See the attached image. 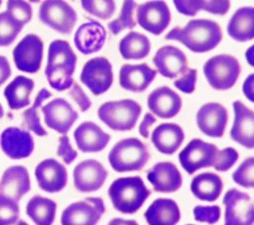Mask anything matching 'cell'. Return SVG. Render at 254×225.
<instances>
[{
  "mask_svg": "<svg viewBox=\"0 0 254 225\" xmlns=\"http://www.w3.org/2000/svg\"><path fill=\"white\" fill-rule=\"evenodd\" d=\"M165 39L181 42L193 53H206L219 45L222 40V31L215 21L193 19L184 27L172 29Z\"/></svg>",
  "mask_w": 254,
  "mask_h": 225,
  "instance_id": "obj_1",
  "label": "cell"
},
{
  "mask_svg": "<svg viewBox=\"0 0 254 225\" xmlns=\"http://www.w3.org/2000/svg\"><path fill=\"white\" fill-rule=\"evenodd\" d=\"M76 59L77 56L68 42L55 40L50 44L45 74L53 89L64 91L71 87Z\"/></svg>",
  "mask_w": 254,
  "mask_h": 225,
  "instance_id": "obj_2",
  "label": "cell"
},
{
  "mask_svg": "<svg viewBox=\"0 0 254 225\" xmlns=\"http://www.w3.org/2000/svg\"><path fill=\"white\" fill-rule=\"evenodd\" d=\"M108 195L117 211L133 214L142 207L151 195V190L145 185L141 176H126L119 177L110 184Z\"/></svg>",
  "mask_w": 254,
  "mask_h": 225,
  "instance_id": "obj_3",
  "label": "cell"
},
{
  "mask_svg": "<svg viewBox=\"0 0 254 225\" xmlns=\"http://www.w3.org/2000/svg\"><path fill=\"white\" fill-rule=\"evenodd\" d=\"M150 160L147 146L137 138H126L117 142L108 154V162L117 172L141 170Z\"/></svg>",
  "mask_w": 254,
  "mask_h": 225,
  "instance_id": "obj_4",
  "label": "cell"
},
{
  "mask_svg": "<svg viewBox=\"0 0 254 225\" xmlns=\"http://www.w3.org/2000/svg\"><path fill=\"white\" fill-rule=\"evenodd\" d=\"M142 112L141 105L132 99L108 101L97 111L99 119L114 131L132 130Z\"/></svg>",
  "mask_w": 254,
  "mask_h": 225,
  "instance_id": "obj_5",
  "label": "cell"
},
{
  "mask_svg": "<svg viewBox=\"0 0 254 225\" xmlns=\"http://www.w3.org/2000/svg\"><path fill=\"white\" fill-rule=\"evenodd\" d=\"M240 71L238 59L226 54L210 57L203 65V73L207 82L216 90L230 89L236 83Z\"/></svg>",
  "mask_w": 254,
  "mask_h": 225,
  "instance_id": "obj_6",
  "label": "cell"
},
{
  "mask_svg": "<svg viewBox=\"0 0 254 225\" xmlns=\"http://www.w3.org/2000/svg\"><path fill=\"white\" fill-rule=\"evenodd\" d=\"M218 148L211 143L204 142L200 139H192L179 154V160L183 169L192 174L196 170L204 168L214 167Z\"/></svg>",
  "mask_w": 254,
  "mask_h": 225,
  "instance_id": "obj_7",
  "label": "cell"
},
{
  "mask_svg": "<svg viewBox=\"0 0 254 225\" xmlns=\"http://www.w3.org/2000/svg\"><path fill=\"white\" fill-rule=\"evenodd\" d=\"M224 225H254V200L237 188H230L223 196Z\"/></svg>",
  "mask_w": 254,
  "mask_h": 225,
  "instance_id": "obj_8",
  "label": "cell"
},
{
  "mask_svg": "<svg viewBox=\"0 0 254 225\" xmlns=\"http://www.w3.org/2000/svg\"><path fill=\"white\" fill-rule=\"evenodd\" d=\"M40 20L61 34H70L77 20L75 10L61 0H46L39 10Z\"/></svg>",
  "mask_w": 254,
  "mask_h": 225,
  "instance_id": "obj_9",
  "label": "cell"
},
{
  "mask_svg": "<svg viewBox=\"0 0 254 225\" xmlns=\"http://www.w3.org/2000/svg\"><path fill=\"white\" fill-rule=\"evenodd\" d=\"M105 213L101 197H86L69 204L62 213V225H96Z\"/></svg>",
  "mask_w": 254,
  "mask_h": 225,
  "instance_id": "obj_10",
  "label": "cell"
},
{
  "mask_svg": "<svg viewBox=\"0 0 254 225\" xmlns=\"http://www.w3.org/2000/svg\"><path fill=\"white\" fill-rule=\"evenodd\" d=\"M80 81L94 95L106 92L113 82L110 61L104 56H96L87 60L81 69Z\"/></svg>",
  "mask_w": 254,
  "mask_h": 225,
  "instance_id": "obj_11",
  "label": "cell"
},
{
  "mask_svg": "<svg viewBox=\"0 0 254 225\" xmlns=\"http://www.w3.org/2000/svg\"><path fill=\"white\" fill-rule=\"evenodd\" d=\"M43 54V40L35 34H28L14 48L13 59L19 70L36 73L41 68Z\"/></svg>",
  "mask_w": 254,
  "mask_h": 225,
  "instance_id": "obj_12",
  "label": "cell"
},
{
  "mask_svg": "<svg viewBox=\"0 0 254 225\" xmlns=\"http://www.w3.org/2000/svg\"><path fill=\"white\" fill-rule=\"evenodd\" d=\"M172 14L165 1H148L137 6L136 20L147 32L159 36L169 26Z\"/></svg>",
  "mask_w": 254,
  "mask_h": 225,
  "instance_id": "obj_13",
  "label": "cell"
},
{
  "mask_svg": "<svg viewBox=\"0 0 254 225\" xmlns=\"http://www.w3.org/2000/svg\"><path fill=\"white\" fill-rule=\"evenodd\" d=\"M72 175L76 190L80 192H93L104 184L108 172L101 163L88 159L75 166Z\"/></svg>",
  "mask_w": 254,
  "mask_h": 225,
  "instance_id": "obj_14",
  "label": "cell"
},
{
  "mask_svg": "<svg viewBox=\"0 0 254 225\" xmlns=\"http://www.w3.org/2000/svg\"><path fill=\"white\" fill-rule=\"evenodd\" d=\"M46 125L65 135L78 118V113L64 98H56L42 107Z\"/></svg>",
  "mask_w": 254,
  "mask_h": 225,
  "instance_id": "obj_15",
  "label": "cell"
},
{
  "mask_svg": "<svg viewBox=\"0 0 254 225\" xmlns=\"http://www.w3.org/2000/svg\"><path fill=\"white\" fill-rule=\"evenodd\" d=\"M228 122L227 109L217 102H208L202 105L196 113V124L206 136L221 138Z\"/></svg>",
  "mask_w": 254,
  "mask_h": 225,
  "instance_id": "obj_16",
  "label": "cell"
},
{
  "mask_svg": "<svg viewBox=\"0 0 254 225\" xmlns=\"http://www.w3.org/2000/svg\"><path fill=\"white\" fill-rule=\"evenodd\" d=\"M0 147L10 159L21 160L32 155L35 143L29 131L18 127H8L0 135Z\"/></svg>",
  "mask_w": 254,
  "mask_h": 225,
  "instance_id": "obj_17",
  "label": "cell"
},
{
  "mask_svg": "<svg viewBox=\"0 0 254 225\" xmlns=\"http://www.w3.org/2000/svg\"><path fill=\"white\" fill-rule=\"evenodd\" d=\"M35 175L40 188L49 193L63 190L67 182L66 169L55 159H46L39 163Z\"/></svg>",
  "mask_w": 254,
  "mask_h": 225,
  "instance_id": "obj_18",
  "label": "cell"
},
{
  "mask_svg": "<svg viewBox=\"0 0 254 225\" xmlns=\"http://www.w3.org/2000/svg\"><path fill=\"white\" fill-rule=\"evenodd\" d=\"M234 122L230 130L231 139L246 149H254V111L237 100L233 104Z\"/></svg>",
  "mask_w": 254,
  "mask_h": 225,
  "instance_id": "obj_19",
  "label": "cell"
},
{
  "mask_svg": "<svg viewBox=\"0 0 254 225\" xmlns=\"http://www.w3.org/2000/svg\"><path fill=\"white\" fill-rule=\"evenodd\" d=\"M157 70L165 77L175 78L187 72L188 57L186 54L174 46L161 47L153 57Z\"/></svg>",
  "mask_w": 254,
  "mask_h": 225,
  "instance_id": "obj_20",
  "label": "cell"
},
{
  "mask_svg": "<svg viewBox=\"0 0 254 225\" xmlns=\"http://www.w3.org/2000/svg\"><path fill=\"white\" fill-rule=\"evenodd\" d=\"M147 178L157 192H175L183 184L181 171L175 164L170 162H160L154 165L148 170Z\"/></svg>",
  "mask_w": 254,
  "mask_h": 225,
  "instance_id": "obj_21",
  "label": "cell"
},
{
  "mask_svg": "<svg viewBox=\"0 0 254 225\" xmlns=\"http://www.w3.org/2000/svg\"><path fill=\"white\" fill-rule=\"evenodd\" d=\"M148 108L159 118L169 119L175 117L182 108L181 96L168 86L154 89L148 96Z\"/></svg>",
  "mask_w": 254,
  "mask_h": 225,
  "instance_id": "obj_22",
  "label": "cell"
},
{
  "mask_svg": "<svg viewBox=\"0 0 254 225\" xmlns=\"http://www.w3.org/2000/svg\"><path fill=\"white\" fill-rule=\"evenodd\" d=\"M30 189V175L24 166H12L4 170L0 179V194L19 202Z\"/></svg>",
  "mask_w": 254,
  "mask_h": 225,
  "instance_id": "obj_23",
  "label": "cell"
},
{
  "mask_svg": "<svg viewBox=\"0 0 254 225\" xmlns=\"http://www.w3.org/2000/svg\"><path fill=\"white\" fill-rule=\"evenodd\" d=\"M106 40L105 28L95 20L80 25L75 31L73 42L75 48L83 55L99 52Z\"/></svg>",
  "mask_w": 254,
  "mask_h": 225,
  "instance_id": "obj_24",
  "label": "cell"
},
{
  "mask_svg": "<svg viewBox=\"0 0 254 225\" xmlns=\"http://www.w3.org/2000/svg\"><path fill=\"white\" fill-rule=\"evenodd\" d=\"M77 148L83 153L100 152L109 143L111 137L93 122H82L73 133Z\"/></svg>",
  "mask_w": 254,
  "mask_h": 225,
  "instance_id": "obj_25",
  "label": "cell"
},
{
  "mask_svg": "<svg viewBox=\"0 0 254 225\" xmlns=\"http://www.w3.org/2000/svg\"><path fill=\"white\" fill-rule=\"evenodd\" d=\"M157 71L147 63L123 64L119 71L120 86L133 92H142L152 83Z\"/></svg>",
  "mask_w": 254,
  "mask_h": 225,
  "instance_id": "obj_26",
  "label": "cell"
},
{
  "mask_svg": "<svg viewBox=\"0 0 254 225\" xmlns=\"http://www.w3.org/2000/svg\"><path fill=\"white\" fill-rule=\"evenodd\" d=\"M185 133L181 126L175 123H163L155 128L151 141L155 148L162 154L173 155L181 147Z\"/></svg>",
  "mask_w": 254,
  "mask_h": 225,
  "instance_id": "obj_27",
  "label": "cell"
},
{
  "mask_svg": "<svg viewBox=\"0 0 254 225\" xmlns=\"http://www.w3.org/2000/svg\"><path fill=\"white\" fill-rule=\"evenodd\" d=\"M148 225H177L181 219L178 203L171 198L155 199L144 213Z\"/></svg>",
  "mask_w": 254,
  "mask_h": 225,
  "instance_id": "obj_28",
  "label": "cell"
},
{
  "mask_svg": "<svg viewBox=\"0 0 254 225\" xmlns=\"http://www.w3.org/2000/svg\"><path fill=\"white\" fill-rule=\"evenodd\" d=\"M227 33L237 42H247L254 39V7H241L231 16Z\"/></svg>",
  "mask_w": 254,
  "mask_h": 225,
  "instance_id": "obj_29",
  "label": "cell"
},
{
  "mask_svg": "<svg viewBox=\"0 0 254 225\" xmlns=\"http://www.w3.org/2000/svg\"><path fill=\"white\" fill-rule=\"evenodd\" d=\"M223 182L221 177L214 172H202L195 175L190 182L192 194L203 201H215L221 194Z\"/></svg>",
  "mask_w": 254,
  "mask_h": 225,
  "instance_id": "obj_30",
  "label": "cell"
},
{
  "mask_svg": "<svg viewBox=\"0 0 254 225\" xmlns=\"http://www.w3.org/2000/svg\"><path fill=\"white\" fill-rule=\"evenodd\" d=\"M34 87V80L24 75H18L8 83L4 89V96L10 109L19 110L28 106Z\"/></svg>",
  "mask_w": 254,
  "mask_h": 225,
  "instance_id": "obj_31",
  "label": "cell"
},
{
  "mask_svg": "<svg viewBox=\"0 0 254 225\" xmlns=\"http://www.w3.org/2000/svg\"><path fill=\"white\" fill-rule=\"evenodd\" d=\"M26 213L36 225H53L57 213V203L48 197L35 195L28 201Z\"/></svg>",
  "mask_w": 254,
  "mask_h": 225,
  "instance_id": "obj_32",
  "label": "cell"
},
{
  "mask_svg": "<svg viewBox=\"0 0 254 225\" xmlns=\"http://www.w3.org/2000/svg\"><path fill=\"white\" fill-rule=\"evenodd\" d=\"M151 51V42L147 36L138 32H129L119 43V52L124 59H142Z\"/></svg>",
  "mask_w": 254,
  "mask_h": 225,
  "instance_id": "obj_33",
  "label": "cell"
},
{
  "mask_svg": "<svg viewBox=\"0 0 254 225\" xmlns=\"http://www.w3.org/2000/svg\"><path fill=\"white\" fill-rule=\"evenodd\" d=\"M176 9L183 15L194 16L198 11L204 10L215 15H224L228 12L230 8V1L222 0H211V1H184L175 0L174 1Z\"/></svg>",
  "mask_w": 254,
  "mask_h": 225,
  "instance_id": "obj_34",
  "label": "cell"
},
{
  "mask_svg": "<svg viewBox=\"0 0 254 225\" xmlns=\"http://www.w3.org/2000/svg\"><path fill=\"white\" fill-rule=\"evenodd\" d=\"M52 96V93L46 89L43 88L39 91L37 94L34 104L31 108L24 111L23 115V125H25L30 131H33L37 136H47L48 132L45 130V128L42 126L39 114L37 112V109L42 105V103L49 97Z\"/></svg>",
  "mask_w": 254,
  "mask_h": 225,
  "instance_id": "obj_35",
  "label": "cell"
},
{
  "mask_svg": "<svg viewBox=\"0 0 254 225\" xmlns=\"http://www.w3.org/2000/svg\"><path fill=\"white\" fill-rule=\"evenodd\" d=\"M136 9L137 3L135 1H124L119 16L108 24L109 31L112 34L117 35L125 29H133L136 26Z\"/></svg>",
  "mask_w": 254,
  "mask_h": 225,
  "instance_id": "obj_36",
  "label": "cell"
},
{
  "mask_svg": "<svg viewBox=\"0 0 254 225\" xmlns=\"http://www.w3.org/2000/svg\"><path fill=\"white\" fill-rule=\"evenodd\" d=\"M23 24L7 11L0 13V47L11 45L22 31Z\"/></svg>",
  "mask_w": 254,
  "mask_h": 225,
  "instance_id": "obj_37",
  "label": "cell"
},
{
  "mask_svg": "<svg viewBox=\"0 0 254 225\" xmlns=\"http://www.w3.org/2000/svg\"><path fill=\"white\" fill-rule=\"evenodd\" d=\"M81 7L89 14L107 20L112 17L115 12V2L111 0H83Z\"/></svg>",
  "mask_w": 254,
  "mask_h": 225,
  "instance_id": "obj_38",
  "label": "cell"
},
{
  "mask_svg": "<svg viewBox=\"0 0 254 225\" xmlns=\"http://www.w3.org/2000/svg\"><path fill=\"white\" fill-rule=\"evenodd\" d=\"M232 179L245 188L254 187V157L244 160L232 173Z\"/></svg>",
  "mask_w": 254,
  "mask_h": 225,
  "instance_id": "obj_39",
  "label": "cell"
},
{
  "mask_svg": "<svg viewBox=\"0 0 254 225\" xmlns=\"http://www.w3.org/2000/svg\"><path fill=\"white\" fill-rule=\"evenodd\" d=\"M19 217V202L0 194V225H15Z\"/></svg>",
  "mask_w": 254,
  "mask_h": 225,
  "instance_id": "obj_40",
  "label": "cell"
},
{
  "mask_svg": "<svg viewBox=\"0 0 254 225\" xmlns=\"http://www.w3.org/2000/svg\"><path fill=\"white\" fill-rule=\"evenodd\" d=\"M7 12L24 26L32 19L33 10L29 2L20 0H9L6 4Z\"/></svg>",
  "mask_w": 254,
  "mask_h": 225,
  "instance_id": "obj_41",
  "label": "cell"
},
{
  "mask_svg": "<svg viewBox=\"0 0 254 225\" xmlns=\"http://www.w3.org/2000/svg\"><path fill=\"white\" fill-rule=\"evenodd\" d=\"M192 213L194 219L198 222L215 224L220 218L221 210L218 205H196Z\"/></svg>",
  "mask_w": 254,
  "mask_h": 225,
  "instance_id": "obj_42",
  "label": "cell"
},
{
  "mask_svg": "<svg viewBox=\"0 0 254 225\" xmlns=\"http://www.w3.org/2000/svg\"><path fill=\"white\" fill-rule=\"evenodd\" d=\"M239 154L234 148H224L219 150L217 160L213 168L218 171H226L232 168V166L237 162Z\"/></svg>",
  "mask_w": 254,
  "mask_h": 225,
  "instance_id": "obj_43",
  "label": "cell"
},
{
  "mask_svg": "<svg viewBox=\"0 0 254 225\" xmlns=\"http://www.w3.org/2000/svg\"><path fill=\"white\" fill-rule=\"evenodd\" d=\"M197 79V70L195 68H189L179 79L175 80L174 85L184 93L190 94L195 89Z\"/></svg>",
  "mask_w": 254,
  "mask_h": 225,
  "instance_id": "obj_44",
  "label": "cell"
},
{
  "mask_svg": "<svg viewBox=\"0 0 254 225\" xmlns=\"http://www.w3.org/2000/svg\"><path fill=\"white\" fill-rule=\"evenodd\" d=\"M57 154L66 165H70L76 159L77 152L72 148L66 135H63L59 138V147Z\"/></svg>",
  "mask_w": 254,
  "mask_h": 225,
  "instance_id": "obj_45",
  "label": "cell"
},
{
  "mask_svg": "<svg viewBox=\"0 0 254 225\" xmlns=\"http://www.w3.org/2000/svg\"><path fill=\"white\" fill-rule=\"evenodd\" d=\"M68 95L73 98V100L76 102V104L78 105L81 112H85L86 110H88L90 108L91 101H90L89 97L84 93L82 88L76 82L73 81V83L68 91Z\"/></svg>",
  "mask_w": 254,
  "mask_h": 225,
  "instance_id": "obj_46",
  "label": "cell"
},
{
  "mask_svg": "<svg viewBox=\"0 0 254 225\" xmlns=\"http://www.w3.org/2000/svg\"><path fill=\"white\" fill-rule=\"evenodd\" d=\"M156 123V117L152 113H146L139 125V133L143 138L149 137L150 127Z\"/></svg>",
  "mask_w": 254,
  "mask_h": 225,
  "instance_id": "obj_47",
  "label": "cell"
},
{
  "mask_svg": "<svg viewBox=\"0 0 254 225\" xmlns=\"http://www.w3.org/2000/svg\"><path fill=\"white\" fill-rule=\"evenodd\" d=\"M242 91L247 99L254 103V73L249 74L242 85Z\"/></svg>",
  "mask_w": 254,
  "mask_h": 225,
  "instance_id": "obj_48",
  "label": "cell"
},
{
  "mask_svg": "<svg viewBox=\"0 0 254 225\" xmlns=\"http://www.w3.org/2000/svg\"><path fill=\"white\" fill-rule=\"evenodd\" d=\"M11 72L12 70L8 59L5 56H0V85H2L10 77Z\"/></svg>",
  "mask_w": 254,
  "mask_h": 225,
  "instance_id": "obj_49",
  "label": "cell"
},
{
  "mask_svg": "<svg viewBox=\"0 0 254 225\" xmlns=\"http://www.w3.org/2000/svg\"><path fill=\"white\" fill-rule=\"evenodd\" d=\"M107 225H139L136 220L123 219V218H113L111 219Z\"/></svg>",
  "mask_w": 254,
  "mask_h": 225,
  "instance_id": "obj_50",
  "label": "cell"
},
{
  "mask_svg": "<svg viewBox=\"0 0 254 225\" xmlns=\"http://www.w3.org/2000/svg\"><path fill=\"white\" fill-rule=\"evenodd\" d=\"M245 58L247 62L254 67V45L250 46L245 52Z\"/></svg>",
  "mask_w": 254,
  "mask_h": 225,
  "instance_id": "obj_51",
  "label": "cell"
},
{
  "mask_svg": "<svg viewBox=\"0 0 254 225\" xmlns=\"http://www.w3.org/2000/svg\"><path fill=\"white\" fill-rule=\"evenodd\" d=\"M15 225H29V224L24 220H19Z\"/></svg>",
  "mask_w": 254,
  "mask_h": 225,
  "instance_id": "obj_52",
  "label": "cell"
},
{
  "mask_svg": "<svg viewBox=\"0 0 254 225\" xmlns=\"http://www.w3.org/2000/svg\"><path fill=\"white\" fill-rule=\"evenodd\" d=\"M3 115H4V109H3V106L0 103V119L3 117Z\"/></svg>",
  "mask_w": 254,
  "mask_h": 225,
  "instance_id": "obj_53",
  "label": "cell"
},
{
  "mask_svg": "<svg viewBox=\"0 0 254 225\" xmlns=\"http://www.w3.org/2000/svg\"><path fill=\"white\" fill-rule=\"evenodd\" d=\"M1 4H2V1H0V6H1Z\"/></svg>",
  "mask_w": 254,
  "mask_h": 225,
  "instance_id": "obj_54",
  "label": "cell"
},
{
  "mask_svg": "<svg viewBox=\"0 0 254 225\" xmlns=\"http://www.w3.org/2000/svg\"><path fill=\"white\" fill-rule=\"evenodd\" d=\"M189 225H191V224H189Z\"/></svg>",
  "mask_w": 254,
  "mask_h": 225,
  "instance_id": "obj_55",
  "label": "cell"
}]
</instances>
